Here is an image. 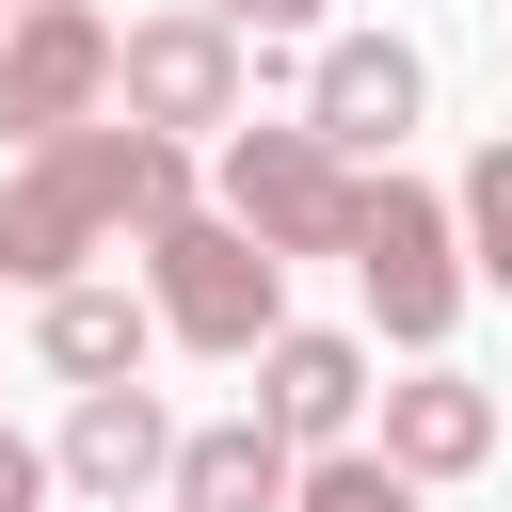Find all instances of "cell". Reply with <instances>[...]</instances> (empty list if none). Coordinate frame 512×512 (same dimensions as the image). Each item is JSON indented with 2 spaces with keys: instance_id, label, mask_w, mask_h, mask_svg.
Here are the masks:
<instances>
[{
  "instance_id": "7c38bea8",
  "label": "cell",
  "mask_w": 512,
  "mask_h": 512,
  "mask_svg": "<svg viewBox=\"0 0 512 512\" xmlns=\"http://www.w3.org/2000/svg\"><path fill=\"white\" fill-rule=\"evenodd\" d=\"M144 336H160V304H128V288H96V272L32 288V352H48L64 384H128V368H144Z\"/></svg>"
},
{
  "instance_id": "9a60e30c",
  "label": "cell",
  "mask_w": 512,
  "mask_h": 512,
  "mask_svg": "<svg viewBox=\"0 0 512 512\" xmlns=\"http://www.w3.org/2000/svg\"><path fill=\"white\" fill-rule=\"evenodd\" d=\"M224 32H240V48H304V32H320V0H224Z\"/></svg>"
},
{
  "instance_id": "5bb4252c",
  "label": "cell",
  "mask_w": 512,
  "mask_h": 512,
  "mask_svg": "<svg viewBox=\"0 0 512 512\" xmlns=\"http://www.w3.org/2000/svg\"><path fill=\"white\" fill-rule=\"evenodd\" d=\"M448 224H464V272H480V288H512V144H480V160H464Z\"/></svg>"
},
{
  "instance_id": "4fadbf2b",
  "label": "cell",
  "mask_w": 512,
  "mask_h": 512,
  "mask_svg": "<svg viewBox=\"0 0 512 512\" xmlns=\"http://www.w3.org/2000/svg\"><path fill=\"white\" fill-rule=\"evenodd\" d=\"M432 480H400L384 448H304V480H288V512H416Z\"/></svg>"
},
{
  "instance_id": "2e32d148",
  "label": "cell",
  "mask_w": 512,
  "mask_h": 512,
  "mask_svg": "<svg viewBox=\"0 0 512 512\" xmlns=\"http://www.w3.org/2000/svg\"><path fill=\"white\" fill-rule=\"evenodd\" d=\"M32 496H48V448H16V432H0V512H32Z\"/></svg>"
},
{
  "instance_id": "277c9868",
  "label": "cell",
  "mask_w": 512,
  "mask_h": 512,
  "mask_svg": "<svg viewBox=\"0 0 512 512\" xmlns=\"http://www.w3.org/2000/svg\"><path fill=\"white\" fill-rule=\"evenodd\" d=\"M112 112H128V128H176V144H192V128L224 144V128L256 112V48L224 32V0L128 16V32H112Z\"/></svg>"
},
{
  "instance_id": "3957f363",
  "label": "cell",
  "mask_w": 512,
  "mask_h": 512,
  "mask_svg": "<svg viewBox=\"0 0 512 512\" xmlns=\"http://www.w3.org/2000/svg\"><path fill=\"white\" fill-rule=\"evenodd\" d=\"M144 304H160V336H192V352L240 368L288 320V256L256 224H224V208H176V224H144Z\"/></svg>"
},
{
  "instance_id": "30bf717a",
  "label": "cell",
  "mask_w": 512,
  "mask_h": 512,
  "mask_svg": "<svg viewBox=\"0 0 512 512\" xmlns=\"http://www.w3.org/2000/svg\"><path fill=\"white\" fill-rule=\"evenodd\" d=\"M368 448L400 480H480L496 464V384H464V368L416 352V384H368Z\"/></svg>"
},
{
  "instance_id": "8fae6325",
  "label": "cell",
  "mask_w": 512,
  "mask_h": 512,
  "mask_svg": "<svg viewBox=\"0 0 512 512\" xmlns=\"http://www.w3.org/2000/svg\"><path fill=\"white\" fill-rule=\"evenodd\" d=\"M288 480H304V448L272 432V416H208V432H176V512H288Z\"/></svg>"
},
{
  "instance_id": "8992f818",
  "label": "cell",
  "mask_w": 512,
  "mask_h": 512,
  "mask_svg": "<svg viewBox=\"0 0 512 512\" xmlns=\"http://www.w3.org/2000/svg\"><path fill=\"white\" fill-rule=\"evenodd\" d=\"M96 112H112V16H96V0L0 16V128H16V144H64V128H96Z\"/></svg>"
},
{
  "instance_id": "ac0fdd59",
  "label": "cell",
  "mask_w": 512,
  "mask_h": 512,
  "mask_svg": "<svg viewBox=\"0 0 512 512\" xmlns=\"http://www.w3.org/2000/svg\"><path fill=\"white\" fill-rule=\"evenodd\" d=\"M160 512H176V496H160Z\"/></svg>"
},
{
  "instance_id": "ba28073f",
  "label": "cell",
  "mask_w": 512,
  "mask_h": 512,
  "mask_svg": "<svg viewBox=\"0 0 512 512\" xmlns=\"http://www.w3.org/2000/svg\"><path fill=\"white\" fill-rule=\"evenodd\" d=\"M48 480H80L96 512H144V496L176 480V416L144 400V368H128V384H80V400H64V448H48Z\"/></svg>"
},
{
  "instance_id": "7a4b0ae2",
  "label": "cell",
  "mask_w": 512,
  "mask_h": 512,
  "mask_svg": "<svg viewBox=\"0 0 512 512\" xmlns=\"http://www.w3.org/2000/svg\"><path fill=\"white\" fill-rule=\"evenodd\" d=\"M352 288H368V320L400 336V352H448V320H464V224H448V192H416V176H352Z\"/></svg>"
},
{
  "instance_id": "6da1fadb",
  "label": "cell",
  "mask_w": 512,
  "mask_h": 512,
  "mask_svg": "<svg viewBox=\"0 0 512 512\" xmlns=\"http://www.w3.org/2000/svg\"><path fill=\"white\" fill-rule=\"evenodd\" d=\"M176 208H192V144L176 128L96 112L64 144H16V176H0V288H64V272H96L112 240H144Z\"/></svg>"
},
{
  "instance_id": "52a82bcc",
  "label": "cell",
  "mask_w": 512,
  "mask_h": 512,
  "mask_svg": "<svg viewBox=\"0 0 512 512\" xmlns=\"http://www.w3.org/2000/svg\"><path fill=\"white\" fill-rule=\"evenodd\" d=\"M416 96H432V64H416L400 32H320V64H304V128H320L336 160H384V144L416 128Z\"/></svg>"
},
{
  "instance_id": "e0dca14e",
  "label": "cell",
  "mask_w": 512,
  "mask_h": 512,
  "mask_svg": "<svg viewBox=\"0 0 512 512\" xmlns=\"http://www.w3.org/2000/svg\"><path fill=\"white\" fill-rule=\"evenodd\" d=\"M0 16H32V0H0Z\"/></svg>"
},
{
  "instance_id": "5b68a950",
  "label": "cell",
  "mask_w": 512,
  "mask_h": 512,
  "mask_svg": "<svg viewBox=\"0 0 512 512\" xmlns=\"http://www.w3.org/2000/svg\"><path fill=\"white\" fill-rule=\"evenodd\" d=\"M352 176H368V160H336L304 112H288V128H256V112L224 128V224H256L272 256H336V240H352Z\"/></svg>"
},
{
  "instance_id": "9c48e42d",
  "label": "cell",
  "mask_w": 512,
  "mask_h": 512,
  "mask_svg": "<svg viewBox=\"0 0 512 512\" xmlns=\"http://www.w3.org/2000/svg\"><path fill=\"white\" fill-rule=\"evenodd\" d=\"M240 368H256V416H272L288 448H352V432H368V352H352V336H320V320H272Z\"/></svg>"
}]
</instances>
